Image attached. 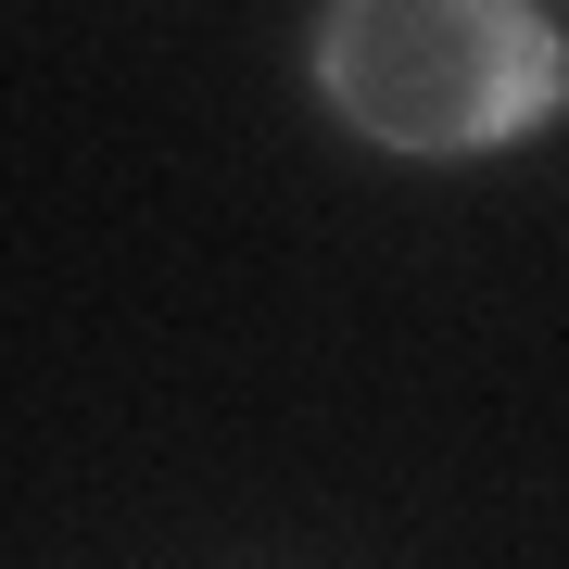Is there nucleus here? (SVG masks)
Listing matches in <instances>:
<instances>
[{
	"label": "nucleus",
	"instance_id": "nucleus-1",
	"mask_svg": "<svg viewBox=\"0 0 569 569\" xmlns=\"http://www.w3.org/2000/svg\"><path fill=\"white\" fill-rule=\"evenodd\" d=\"M317 102L367 152L468 164V152L531 140L569 102V39L531 0H329Z\"/></svg>",
	"mask_w": 569,
	"mask_h": 569
}]
</instances>
